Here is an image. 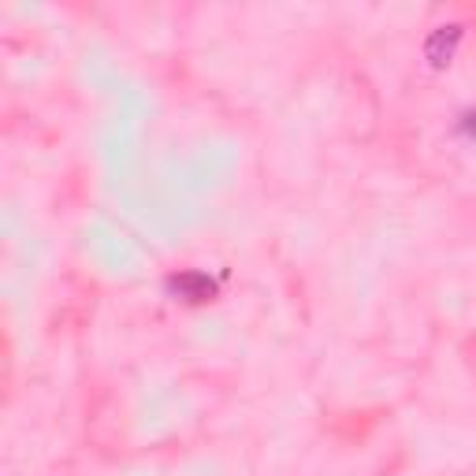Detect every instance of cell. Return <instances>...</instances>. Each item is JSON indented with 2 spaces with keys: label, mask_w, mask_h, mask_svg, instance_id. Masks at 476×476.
<instances>
[{
  "label": "cell",
  "mask_w": 476,
  "mask_h": 476,
  "mask_svg": "<svg viewBox=\"0 0 476 476\" xmlns=\"http://www.w3.org/2000/svg\"><path fill=\"white\" fill-rule=\"evenodd\" d=\"M462 42V27L458 23H447V27H435L425 42V60L432 67H447L454 60V49Z\"/></svg>",
  "instance_id": "cell-1"
},
{
  "label": "cell",
  "mask_w": 476,
  "mask_h": 476,
  "mask_svg": "<svg viewBox=\"0 0 476 476\" xmlns=\"http://www.w3.org/2000/svg\"><path fill=\"white\" fill-rule=\"evenodd\" d=\"M171 291L186 301H208L216 294V283L205 272H179V276H171Z\"/></svg>",
  "instance_id": "cell-2"
}]
</instances>
